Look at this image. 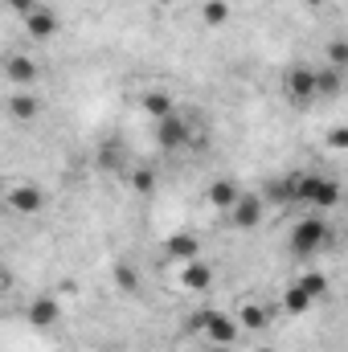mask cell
Here are the masks:
<instances>
[{
  "mask_svg": "<svg viewBox=\"0 0 348 352\" xmlns=\"http://www.w3.org/2000/svg\"><path fill=\"white\" fill-rule=\"evenodd\" d=\"M188 332L197 336V340H205L209 349H234L238 344V320L230 316V311H221V307H201L193 320H188Z\"/></svg>",
  "mask_w": 348,
  "mask_h": 352,
  "instance_id": "1",
  "label": "cell"
},
{
  "mask_svg": "<svg viewBox=\"0 0 348 352\" xmlns=\"http://www.w3.org/2000/svg\"><path fill=\"white\" fill-rule=\"evenodd\" d=\"M295 180V205L312 209V213H328L340 205V184L336 176H320V173H291Z\"/></svg>",
  "mask_w": 348,
  "mask_h": 352,
  "instance_id": "2",
  "label": "cell"
},
{
  "mask_svg": "<svg viewBox=\"0 0 348 352\" xmlns=\"http://www.w3.org/2000/svg\"><path fill=\"white\" fill-rule=\"evenodd\" d=\"M332 246V226L324 213H307L291 226V254L295 258H316Z\"/></svg>",
  "mask_w": 348,
  "mask_h": 352,
  "instance_id": "3",
  "label": "cell"
},
{
  "mask_svg": "<svg viewBox=\"0 0 348 352\" xmlns=\"http://www.w3.org/2000/svg\"><path fill=\"white\" fill-rule=\"evenodd\" d=\"M156 144H160V152H168V156L188 152V148H201V131H197L193 115L176 107L168 119H156Z\"/></svg>",
  "mask_w": 348,
  "mask_h": 352,
  "instance_id": "4",
  "label": "cell"
},
{
  "mask_svg": "<svg viewBox=\"0 0 348 352\" xmlns=\"http://www.w3.org/2000/svg\"><path fill=\"white\" fill-rule=\"evenodd\" d=\"M0 74H4V82H8L12 90H29L37 78H41V66H37L33 54L12 50V54H4V62H0Z\"/></svg>",
  "mask_w": 348,
  "mask_h": 352,
  "instance_id": "5",
  "label": "cell"
},
{
  "mask_svg": "<svg viewBox=\"0 0 348 352\" xmlns=\"http://www.w3.org/2000/svg\"><path fill=\"white\" fill-rule=\"evenodd\" d=\"M283 94L291 98V102H316V66H307V62H295L287 74H283Z\"/></svg>",
  "mask_w": 348,
  "mask_h": 352,
  "instance_id": "6",
  "label": "cell"
},
{
  "mask_svg": "<svg viewBox=\"0 0 348 352\" xmlns=\"http://www.w3.org/2000/svg\"><path fill=\"white\" fill-rule=\"evenodd\" d=\"M21 25H25L29 41H54V37L62 33V16H58L50 4H37L33 12H25V16H21Z\"/></svg>",
  "mask_w": 348,
  "mask_h": 352,
  "instance_id": "7",
  "label": "cell"
},
{
  "mask_svg": "<svg viewBox=\"0 0 348 352\" xmlns=\"http://www.w3.org/2000/svg\"><path fill=\"white\" fill-rule=\"evenodd\" d=\"M4 205H8L12 213H21V217H37V213H45V192H41L37 184L21 180V184H12V188H8Z\"/></svg>",
  "mask_w": 348,
  "mask_h": 352,
  "instance_id": "8",
  "label": "cell"
},
{
  "mask_svg": "<svg viewBox=\"0 0 348 352\" xmlns=\"http://www.w3.org/2000/svg\"><path fill=\"white\" fill-rule=\"evenodd\" d=\"M262 217H266V205H262V197L259 192H238V201L230 205V221L238 226V230H259L262 226Z\"/></svg>",
  "mask_w": 348,
  "mask_h": 352,
  "instance_id": "9",
  "label": "cell"
},
{
  "mask_svg": "<svg viewBox=\"0 0 348 352\" xmlns=\"http://www.w3.org/2000/svg\"><path fill=\"white\" fill-rule=\"evenodd\" d=\"M25 316H29V324L33 328H58V320H62V303L54 299V295H37V299H29V307H25Z\"/></svg>",
  "mask_w": 348,
  "mask_h": 352,
  "instance_id": "10",
  "label": "cell"
},
{
  "mask_svg": "<svg viewBox=\"0 0 348 352\" xmlns=\"http://www.w3.org/2000/svg\"><path fill=\"white\" fill-rule=\"evenodd\" d=\"M176 283H180L184 291H193V295H201V291H209V287H213V266L205 263V258H193V263H180V274H176Z\"/></svg>",
  "mask_w": 348,
  "mask_h": 352,
  "instance_id": "11",
  "label": "cell"
},
{
  "mask_svg": "<svg viewBox=\"0 0 348 352\" xmlns=\"http://www.w3.org/2000/svg\"><path fill=\"white\" fill-rule=\"evenodd\" d=\"M259 197H262L266 209H287V205H295V180H291V173L287 176H270Z\"/></svg>",
  "mask_w": 348,
  "mask_h": 352,
  "instance_id": "12",
  "label": "cell"
},
{
  "mask_svg": "<svg viewBox=\"0 0 348 352\" xmlns=\"http://www.w3.org/2000/svg\"><path fill=\"white\" fill-rule=\"evenodd\" d=\"M164 254H168L176 266H180V263H193V258H201V242H197V234L176 230V234H168V242H164Z\"/></svg>",
  "mask_w": 348,
  "mask_h": 352,
  "instance_id": "13",
  "label": "cell"
},
{
  "mask_svg": "<svg viewBox=\"0 0 348 352\" xmlns=\"http://www.w3.org/2000/svg\"><path fill=\"white\" fill-rule=\"evenodd\" d=\"M4 111H8V119H12V123H33V119L41 115V102H37L29 90H12V94H8V102H4Z\"/></svg>",
  "mask_w": 348,
  "mask_h": 352,
  "instance_id": "14",
  "label": "cell"
},
{
  "mask_svg": "<svg viewBox=\"0 0 348 352\" xmlns=\"http://www.w3.org/2000/svg\"><path fill=\"white\" fill-rule=\"evenodd\" d=\"M98 168L111 176H127L131 173V160H127V152L115 140H107V144H98Z\"/></svg>",
  "mask_w": 348,
  "mask_h": 352,
  "instance_id": "15",
  "label": "cell"
},
{
  "mask_svg": "<svg viewBox=\"0 0 348 352\" xmlns=\"http://www.w3.org/2000/svg\"><path fill=\"white\" fill-rule=\"evenodd\" d=\"M312 307H316V303L307 299V291H303L299 283H291V287L283 291V299H279V311H283V316H291V320H299V316H307Z\"/></svg>",
  "mask_w": 348,
  "mask_h": 352,
  "instance_id": "16",
  "label": "cell"
},
{
  "mask_svg": "<svg viewBox=\"0 0 348 352\" xmlns=\"http://www.w3.org/2000/svg\"><path fill=\"white\" fill-rule=\"evenodd\" d=\"M234 320H238V328H246V332H266V328H270V307H266V303H242Z\"/></svg>",
  "mask_w": 348,
  "mask_h": 352,
  "instance_id": "17",
  "label": "cell"
},
{
  "mask_svg": "<svg viewBox=\"0 0 348 352\" xmlns=\"http://www.w3.org/2000/svg\"><path fill=\"white\" fill-rule=\"evenodd\" d=\"M238 192H242V188H238L230 176H217V180L209 184V205H213V209H221V213H230V205L238 201Z\"/></svg>",
  "mask_w": 348,
  "mask_h": 352,
  "instance_id": "18",
  "label": "cell"
},
{
  "mask_svg": "<svg viewBox=\"0 0 348 352\" xmlns=\"http://www.w3.org/2000/svg\"><path fill=\"white\" fill-rule=\"evenodd\" d=\"M140 107H144V115L156 123V119H168L176 111V102H173V94H164V90H148L144 98H140Z\"/></svg>",
  "mask_w": 348,
  "mask_h": 352,
  "instance_id": "19",
  "label": "cell"
},
{
  "mask_svg": "<svg viewBox=\"0 0 348 352\" xmlns=\"http://www.w3.org/2000/svg\"><path fill=\"white\" fill-rule=\"evenodd\" d=\"M340 87H345V70H336V66L316 70V98H336Z\"/></svg>",
  "mask_w": 348,
  "mask_h": 352,
  "instance_id": "20",
  "label": "cell"
},
{
  "mask_svg": "<svg viewBox=\"0 0 348 352\" xmlns=\"http://www.w3.org/2000/svg\"><path fill=\"white\" fill-rule=\"evenodd\" d=\"M295 283L307 291V299H312V303H320V299L328 295V274H320V270H307V274H299Z\"/></svg>",
  "mask_w": 348,
  "mask_h": 352,
  "instance_id": "21",
  "label": "cell"
},
{
  "mask_svg": "<svg viewBox=\"0 0 348 352\" xmlns=\"http://www.w3.org/2000/svg\"><path fill=\"white\" fill-rule=\"evenodd\" d=\"M127 180H131V188H135V192H144V197H152V192H156V173H152V168H144V164H135V168L127 173Z\"/></svg>",
  "mask_w": 348,
  "mask_h": 352,
  "instance_id": "22",
  "label": "cell"
},
{
  "mask_svg": "<svg viewBox=\"0 0 348 352\" xmlns=\"http://www.w3.org/2000/svg\"><path fill=\"white\" fill-rule=\"evenodd\" d=\"M115 287L127 291V295H135V291H140V270H135L131 263H119L115 266Z\"/></svg>",
  "mask_w": 348,
  "mask_h": 352,
  "instance_id": "23",
  "label": "cell"
},
{
  "mask_svg": "<svg viewBox=\"0 0 348 352\" xmlns=\"http://www.w3.org/2000/svg\"><path fill=\"white\" fill-rule=\"evenodd\" d=\"M201 16H205V25H226L230 21V4L226 0H205Z\"/></svg>",
  "mask_w": 348,
  "mask_h": 352,
  "instance_id": "24",
  "label": "cell"
},
{
  "mask_svg": "<svg viewBox=\"0 0 348 352\" xmlns=\"http://www.w3.org/2000/svg\"><path fill=\"white\" fill-rule=\"evenodd\" d=\"M328 58H332V66H336V70H345V66H348V45H345V37H332V41H328Z\"/></svg>",
  "mask_w": 348,
  "mask_h": 352,
  "instance_id": "25",
  "label": "cell"
},
{
  "mask_svg": "<svg viewBox=\"0 0 348 352\" xmlns=\"http://www.w3.org/2000/svg\"><path fill=\"white\" fill-rule=\"evenodd\" d=\"M4 4H8V12H17V16H25V12H33V8H37L41 0H4Z\"/></svg>",
  "mask_w": 348,
  "mask_h": 352,
  "instance_id": "26",
  "label": "cell"
},
{
  "mask_svg": "<svg viewBox=\"0 0 348 352\" xmlns=\"http://www.w3.org/2000/svg\"><path fill=\"white\" fill-rule=\"evenodd\" d=\"M345 140H348V131H345V127H332V135H328V144H332V148H345Z\"/></svg>",
  "mask_w": 348,
  "mask_h": 352,
  "instance_id": "27",
  "label": "cell"
},
{
  "mask_svg": "<svg viewBox=\"0 0 348 352\" xmlns=\"http://www.w3.org/2000/svg\"><path fill=\"white\" fill-rule=\"evenodd\" d=\"M4 283H8V270H4V263H0V287H4Z\"/></svg>",
  "mask_w": 348,
  "mask_h": 352,
  "instance_id": "28",
  "label": "cell"
},
{
  "mask_svg": "<svg viewBox=\"0 0 348 352\" xmlns=\"http://www.w3.org/2000/svg\"><path fill=\"white\" fill-rule=\"evenodd\" d=\"M303 4H312V8H320V4H324V0H303Z\"/></svg>",
  "mask_w": 348,
  "mask_h": 352,
  "instance_id": "29",
  "label": "cell"
},
{
  "mask_svg": "<svg viewBox=\"0 0 348 352\" xmlns=\"http://www.w3.org/2000/svg\"><path fill=\"white\" fill-rule=\"evenodd\" d=\"M259 352H270V349H259Z\"/></svg>",
  "mask_w": 348,
  "mask_h": 352,
  "instance_id": "30",
  "label": "cell"
}]
</instances>
